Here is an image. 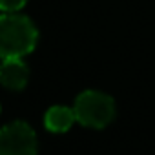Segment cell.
<instances>
[{"label": "cell", "mask_w": 155, "mask_h": 155, "mask_svg": "<svg viewBox=\"0 0 155 155\" xmlns=\"http://www.w3.org/2000/svg\"><path fill=\"white\" fill-rule=\"evenodd\" d=\"M29 81V69L20 58H6L0 64V84L9 90H24Z\"/></svg>", "instance_id": "obj_4"}, {"label": "cell", "mask_w": 155, "mask_h": 155, "mask_svg": "<svg viewBox=\"0 0 155 155\" xmlns=\"http://www.w3.org/2000/svg\"><path fill=\"white\" fill-rule=\"evenodd\" d=\"M75 111L73 108H66V106H53L46 111L44 115V126L53 131V133H64L68 131L73 122H75Z\"/></svg>", "instance_id": "obj_5"}, {"label": "cell", "mask_w": 155, "mask_h": 155, "mask_svg": "<svg viewBox=\"0 0 155 155\" xmlns=\"http://www.w3.org/2000/svg\"><path fill=\"white\" fill-rule=\"evenodd\" d=\"M73 111H75V119L82 126L101 130L113 120L115 102L110 95H106L102 91L88 90L77 97Z\"/></svg>", "instance_id": "obj_2"}, {"label": "cell", "mask_w": 155, "mask_h": 155, "mask_svg": "<svg viewBox=\"0 0 155 155\" xmlns=\"http://www.w3.org/2000/svg\"><path fill=\"white\" fill-rule=\"evenodd\" d=\"M28 0H0V11L4 13H18Z\"/></svg>", "instance_id": "obj_6"}, {"label": "cell", "mask_w": 155, "mask_h": 155, "mask_svg": "<svg viewBox=\"0 0 155 155\" xmlns=\"http://www.w3.org/2000/svg\"><path fill=\"white\" fill-rule=\"evenodd\" d=\"M0 155H37V135L22 120L0 130Z\"/></svg>", "instance_id": "obj_3"}, {"label": "cell", "mask_w": 155, "mask_h": 155, "mask_svg": "<svg viewBox=\"0 0 155 155\" xmlns=\"http://www.w3.org/2000/svg\"><path fill=\"white\" fill-rule=\"evenodd\" d=\"M38 31L31 18L20 13L0 15V57L22 58L37 46Z\"/></svg>", "instance_id": "obj_1"}]
</instances>
